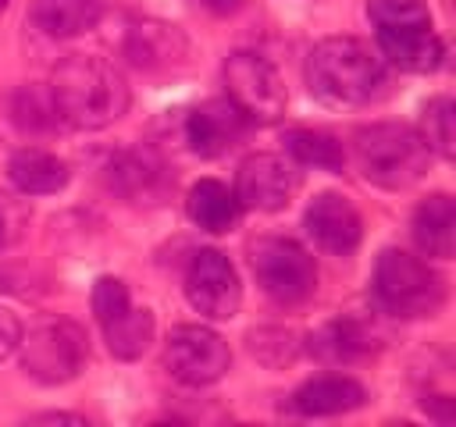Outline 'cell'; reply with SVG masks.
<instances>
[{"label": "cell", "instance_id": "obj_6", "mask_svg": "<svg viewBox=\"0 0 456 427\" xmlns=\"http://www.w3.org/2000/svg\"><path fill=\"white\" fill-rule=\"evenodd\" d=\"M21 367L39 384L75 381L89 359V338L75 320H46L21 334Z\"/></svg>", "mask_w": 456, "mask_h": 427}, {"label": "cell", "instance_id": "obj_13", "mask_svg": "<svg viewBox=\"0 0 456 427\" xmlns=\"http://www.w3.org/2000/svg\"><path fill=\"white\" fill-rule=\"evenodd\" d=\"M303 224H306V235L314 238V246L331 253V256H349L363 238V224H360L356 206L338 192H321L306 206Z\"/></svg>", "mask_w": 456, "mask_h": 427}, {"label": "cell", "instance_id": "obj_5", "mask_svg": "<svg viewBox=\"0 0 456 427\" xmlns=\"http://www.w3.org/2000/svg\"><path fill=\"white\" fill-rule=\"evenodd\" d=\"M249 267L256 274V285L281 306H296V302L310 299L317 288L314 256L296 238L264 235V238L249 242Z\"/></svg>", "mask_w": 456, "mask_h": 427}, {"label": "cell", "instance_id": "obj_17", "mask_svg": "<svg viewBox=\"0 0 456 427\" xmlns=\"http://www.w3.org/2000/svg\"><path fill=\"white\" fill-rule=\"evenodd\" d=\"M185 53H189L185 36L164 21H139L125 36V57L142 71H160V68L182 64Z\"/></svg>", "mask_w": 456, "mask_h": 427}, {"label": "cell", "instance_id": "obj_12", "mask_svg": "<svg viewBox=\"0 0 456 427\" xmlns=\"http://www.w3.org/2000/svg\"><path fill=\"white\" fill-rule=\"evenodd\" d=\"M235 199L249 210H281L296 192V171L278 153H253L239 164L235 174Z\"/></svg>", "mask_w": 456, "mask_h": 427}, {"label": "cell", "instance_id": "obj_14", "mask_svg": "<svg viewBox=\"0 0 456 427\" xmlns=\"http://www.w3.org/2000/svg\"><path fill=\"white\" fill-rule=\"evenodd\" d=\"M246 128H249L246 114L228 96H217V100L200 103L185 117V142L200 157H221L246 135Z\"/></svg>", "mask_w": 456, "mask_h": 427}, {"label": "cell", "instance_id": "obj_10", "mask_svg": "<svg viewBox=\"0 0 456 427\" xmlns=\"http://www.w3.org/2000/svg\"><path fill=\"white\" fill-rule=\"evenodd\" d=\"M185 299L196 313L210 320H228L239 313L242 285L232 267V260L221 249H200L192 253L185 267Z\"/></svg>", "mask_w": 456, "mask_h": 427}, {"label": "cell", "instance_id": "obj_2", "mask_svg": "<svg viewBox=\"0 0 456 427\" xmlns=\"http://www.w3.org/2000/svg\"><path fill=\"white\" fill-rule=\"evenodd\" d=\"M306 85L331 107L370 103L385 85V57L356 36L321 39L306 57Z\"/></svg>", "mask_w": 456, "mask_h": 427}, {"label": "cell", "instance_id": "obj_24", "mask_svg": "<svg viewBox=\"0 0 456 427\" xmlns=\"http://www.w3.org/2000/svg\"><path fill=\"white\" fill-rule=\"evenodd\" d=\"M420 135H424L428 149H435L442 157L456 153V107L449 96L428 100V107L420 114Z\"/></svg>", "mask_w": 456, "mask_h": 427}, {"label": "cell", "instance_id": "obj_4", "mask_svg": "<svg viewBox=\"0 0 456 427\" xmlns=\"http://www.w3.org/2000/svg\"><path fill=\"white\" fill-rule=\"evenodd\" d=\"M374 299L385 313L392 317H431L442 299V278L435 274V267H428L424 260H417L406 249H381L378 263H374Z\"/></svg>", "mask_w": 456, "mask_h": 427}, {"label": "cell", "instance_id": "obj_3", "mask_svg": "<svg viewBox=\"0 0 456 427\" xmlns=\"http://www.w3.org/2000/svg\"><path fill=\"white\" fill-rule=\"evenodd\" d=\"M353 160L367 181H374L381 189H406L428 171L431 149L413 125L378 121V125L356 128Z\"/></svg>", "mask_w": 456, "mask_h": 427}, {"label": "cell", "instance_id": "obj_31", "mask_svg": "<svg viewBox=\"0 0 456 427\" xmlns=\"http://www.w3.org/2000/svg\"><path fill=\"white\" fill-rule=\"evenodd\" d=\"M11 235H14V224H11V210H7V203H4V196H0V249L11 242Z\"/></svg>", "mask_w": 456, "mask_h": 427}, {"label": "cell", "instance_id": "obj_21", "mask_svg": "<svg viewBox=\"0 0 456 427\" xmlns=\"http://www.w3.org/2000/svg\"><path fill=\"white\" fill-rule=\"evenodd\" d=\"M7 178L14 181L18 192L25 196H50V192H61L71 178L68 164L46 149H18L11 160H7Z\"/></svg>", "mask_w": 456, "mask_h": 427}, {"label": "cell", "instance_id": "obj_29", "mask_svg": "<svg viewBox=\"0 0 456 427\" xmlns=\"http://www.w3.org/2000/svg\"><path fill=\"white\" fill-rule=\"evenodd\" d=\"M32 423H86V420L75 413H39V416H32Z\"/></svg>", "mask_w": 456, "mask_h": 427}, {"label": "cell", "instance_id": "obj_7", "mask_svg": "<svg viewBox=\"0 0 456 427\" xmlns=\"http://www.w3.org/2000/svg\"><path fill=\"white\" fill-rule=\"evenodd\" d=\"M93 313L103 327L107 349L118 359H139L153 342V313L146 306H132V295L121 278H96L93 285Z\"/></svg>", "mask_w": 456, "mask_h": 427}, {"label": "cell", "instance_id": "obj_32", "mask_svg": "<svg viewBox=\"0 0 456 427\" xmlns=\"http://www.w3.org/2000/svg\"><path fill=\"white\" fill-rule=\"evenodd\" d=\"M4 7H7V0H0V11H4Z\"/></svg>", "mask_w": 456, "mask_h": 427}, {"label": "cell", "instance_id": "obj_23", "mask_svg": "<svg viewBox=\"0 0 456 427\" xmlns=\"http://www.w3.org/2000/svg\"><path fill=\"white\" fill-rule=\"evenodd\" d=\"M285 149H289V157H296L306 167L342 171V164H346L342 142L331 132H321V128H289L285 132Z\"/></svg>", "mask_w": 456, "mask_h": 427}, {"label": "cell", "instance_id": "obj_18", "mask_svg": "<svg viewBox=\"0 0 456 427\" xmlns=\"http://www.w3.org/2000/svg\"><path fill=\"white\" fill-rule=\"evenodd\" d=\"M378 345V334L367 320L360 317H338V320H328L324 327H317L310 334V352L324 363H356L363 356H370Z\"/></svg>", "mask_w": 456, "mask_h": 427}, {"label": "cell", "instance_id": "obj_1", "mask_svg": "<svg viewBox=\"0 0 456 427\" xmlns=\"http://www.w3.org/2000/svg\"><path fill=\"white\" fill-rule=\"evenodd\" d=\"M50 100L57 107V117L71 128H107L128 110V85L121 71L89 53H71L64 57L53 75H50Z\"/></svg>", "mask_w": 456, "mask_h": 427}, {"label": "cell", "instance_id": "obj_20", "mask_svg": "<svg viewBox=\"0 0 456 427\" xmlns=\"http://www.w3.org/2000/svg\"><path fill=\"white\" fill-rule=\"evenodd\" d=\"M103 18V0H32L28 21L50 39H71Z\"/></svg>", "mask_w": 456, "mask_h": 427}, {"label": "cell", "instance_id": "obj_8", "mask_svg": "<svg viewBox=\"0 0 456 427\" xmlns=\"http://www.w3.org/2000/svg\"><path fill=\"white\" fill-rule=\"evenodd\" d=\"M228 100L246 114V121L271 125L285 114V85L274 71V64L253 50H239L224 64Z\"/></svg>", "mask_w": 456, "mask_h": 427}, {"label": "cell", "instance_id": "obj_11", "mask_svg": "<svg viewBox=\"0 0 456 427\" xmlns=\"http://www.w3.org/2000/svg\"><path fill=\"white\" fill-rule=\"evenodd\" d=\"M103 181L110 192H118L128 203H160L164 192L171 189V171L153 149L132 146V149H118L103 164Z\"/></svg>", "mask_w": 456, "mask_h": 427}, {"label": "cell", "instance_id": "obj_25", "mask_svg": "<svg viewBox=\"0 0 456 427\" xmlns=\"http://www.w3.org/2000/svg\"><path fill=\"white\" fill-rule=\"evenodd\" d=\"M11 110H14L18 128H25V132H50V128L61 125L57 107H53V100H50V89H36V85L18 89Z\"/></svg>", "mask_w": 456, "mask_h": 427}, {"label": "cell", "instance_id": "obj_27", "mask_svg": "<svg viewBox=\"0 0 456 427\" xmlns=\"http://www.w3.org/2000/svg\"><path fill=\"white\" fill-rule=\"evenodd\" d=\"M249 352L264 367H285L299 356V342L285 327H256V331H249Z\"/></svg>", "mask_w": 456, "mask_h": 427}, {"label": "cell", "instance_id": "obj_15", "mask_svg": "<svg viewBox=\"0 0 456 427\" xmlns=\"http://www.w3.org/2000/svg\"><path fill=\"white\" fill-rule=\"evenodd\" d=\"M367 402V391L360 381L346 377V374H321V377H310L303 381L289 406L292 413L299 416H338V413H349V409H360Z\"/></svg>", "mask_w": 456, "mask_h": 427}, {"label": "cell", "instance_id": "obj_22", "mask_svg": "<svg viewBox=\"0 0 456 427\" xmlns=\"http://www.w3.org/2000/svg\"><path fill=\"white\" fill-rule=\"evenodd\" d=\"M185 210H189L192 224H200L203 231L224 235V231H232V228L239 224L242 203H239L235 192H232L228 185H221L217 178H200V181L189 189Z\"/></svg>", "mask_w": 456, "mask_h": 427}, {"label": "cell", "instance_id": "obj_30", "mask_svg": "<svg viewBox=\"0 0 456 427\" xmlns=\"http://www.w3.org/2000/svg\"><path fill=\"white\" fill-rule=\"evenodd\" d=\"M196 4L207 7L210 14H232V11H239L242 0H196Z\"/></svg>", "mask_w": 456, "mask_h": 427}, {"label": "cell", "instance_id": "obj_26", "mask_svg": "<svg viewBox=\"0 0 456 427\" xmlns=\"http://www.w3.org/2000/svg\"><path fill=\"white\" fill-rule=\"evenodd\" d=\"M367 18L378 28H417L431 25V11L424 0H367Z\"/></svg>", "mask_w": 456, "mask_h": 427}, {"label": "cell", "instance_id": "obj_16", "mask_svg": "<svg viewBox=\"0 0 456 427\" xmlns=\"http://www.w3.org/2000/svg\"><path fill=\"white\" fill-rule=\"evenodd\" d=\"M378 53L395 64L399 71H413V75H428L442 64L445 57V43L431 32V25H417V28H378Z\"/></svg>", "mask_w": 456, "mask_h": 427}, {"label": "cell", "instance_id": "obj_28", "mask_svg": "<svg viewBox=\"0 0 456 427\" xmlns=\"http://www.w3.org/2000/svg\"><path fill=\"white\" fill-rule=\"evenodd\" d=\"M18 342H21V324H18V317H14L7 306H0V359H7V356L18 349Z\"/></svg>", "mask_w": 456, "mask_h": 427}, {"label": "cell", "instance_id": "obj_19", "mask_svg": "<svg viewBox=\"0 0 456 427\" xmlns=\"http://www.w3.org/2000/svg\"><path fill=\"white\" fill-rule=\"evenodd\" d=\"M413 242L420 253L449 260L456 249V203L445 192H431L428 199L417 203L413 221H410Z\"/></svg>", "mask_w": 456, "mask_h": 427}, {"label": "cell", "instance_id": "obj_9", "mask_svg": "<svg viewBox=\"0 0 456 427\" xmlns=\"http://www.w3.org/2000/svg\"><path fill=\"white\" fill-rule=\"evenodd\" d=\"M228 363H232V352L224 338L203 324H178L164 342V367L182 384H192V388L214 384L228 374Z\"/></svg>", "mask_w": 456, "mask_h": 427}]
</instances>
